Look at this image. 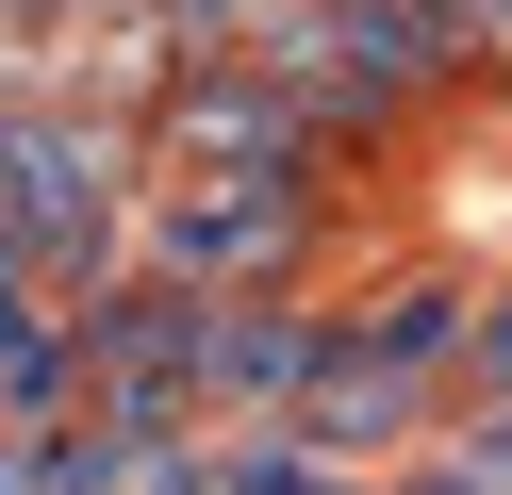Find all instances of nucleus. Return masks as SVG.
I'll return each mask as SVG.
<instances>
[{
  "label": "nucleus",
  "instance_id": "nucleus-1",
  "mask_svg": "<svg viewBox=\"0 0 512 495\" xmlns=\"http://www.w3.org/2000/svg\"><path fill=\"white\" fill-rule=\"evenodd\" d=\"M298 248H314V198H298V165H232V182H149V215H133V264H149V281H182V297H281V281H298Z\"/></svg>",
  "mask_w": 512,
  "mask_h": 495
},
{
  "label": "nucleus",
  "instance_id": "nucleus-2",
  "mask_svg": "<svg viewBox=\"0 0 512 495\" xmlns=\"http://www.w3.org/2000/svg\"><path fill=\"white\" fill-rule=\"evenodd\" d=\"M314 347H331V314H298V297H215L199 413H265V429H298V396H314Z\"/></svg>",
  "mask_w": 512,
  "mask_h": 495
},
{
  "label": "nucleus",
  "instance_id": "nucleus-3",
  "mask_svg": "<svg viewBox=\"0 0 512 495\" xmlns=\"http://www.w3.org/2000/svg\"><path fill=\"white\" fill-rule=\"evenodd\" d=\"M215 495H364V462L298 446V429H232V446H215Z\"/></svg>",
  "mask_w": 512,
  "mask_h": 495
}]
</instances>
